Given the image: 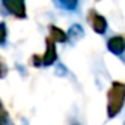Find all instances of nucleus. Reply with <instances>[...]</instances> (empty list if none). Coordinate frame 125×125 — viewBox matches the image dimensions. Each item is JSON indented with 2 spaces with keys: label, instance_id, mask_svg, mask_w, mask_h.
I'll return each instance as SVG.
<instances>
[{
  "label": "nucleus",
  "instance_id": "4",
  "mask_svg": "<svg viewBox=\"0 0 125 125\" xmlns=\"http://www.w3.org/2000/svg\"><path fill=\"white\" fill-rule=\"evenodd\" d=\"M57 61V49H55V42H52L50 38L46 39V51L42 57V65L51 66Z\"/></svg>",
  "mask_w": 125,
  "mask_h": 125
},
{
  "label": "nucleus",
  "instance_id": "6",
  "mask_svg": "<svg viewBox=\"0 0 125 125\" xmlns=\"http://www.w3.org/2000/svg\"><path fill=\"white\" fill-rule=\"evenodd\" d=\"M50 39L52 42H58V43H63L67 41V34L62 30V28L57 27V26H50Z\"/></svg>",
  "mask_w": 125,
  "mask_h": 125
},
{
  "label": "nucleus",
  "instance_id": "2",
  "mask_svg": "<svg viewBox=\"0 0 125 125\" xmlns=\"http://www.w3.org/2000/svg\"><path fill=\"white\" fill-rule=\"evenodd\" d=\"M3 6L11 15L18 19H24L27 16L26 12V0H1Z\"/></svg>",
  "mask_w": 125,
  "mask_h": 125
},
{
  "label": "nucleus",
  "instance_id": "9",
  "mask_svg": "<svg viewBox=\"0 0 125 125\" xmlns=\"http://www.w3.org/2000/svg\"><path fill=\"white\" fill-rule=\"evenodd\" d=\"M7 39V26L6 23H0V44L4 43Z\"/></svg>",
  "mask_w": 125,
  "mask_h": 125
},
{
  "label": "nucleus",
  "instance_id": "10",
  "mask_svg": "<svg viewBox=\"0 0 125 125\" xmlns=\"http://www.w3.org/2000/svg\"><path fill=\"white\" fill-rule=\"evenodd\" d=\"M6 121H7V112H6V109H4L1 101H0V125H3Z\"/></svg>",
  "mask_w": 125,
  "mask_h": 125
},
{
  "label": "nucleus",
  "instance_id": "5",
  "mask_svg": "<svg viewBox=\"0 0 125 125\" xmlns=\"http://www.w3.org/2000/svg\"><path fill=\"white\" fill-rule=\"evenodd\" d=\"M108 50L114 55H121L125 51V41L122 36H112L108 41Z\"/></svg>",
  "mask_w": 125,
  "mask_h": 125
},
{
  "label": "nucleus",
  "instance_id": "8",
  "mask_svg": "<svg viewBox=\"0 0 125 125\" xmlns=\"http://www.w3.org/2000/svg\"><path fill=\"white\" fill-rule=\"evenodd\" d=\"M81 36H83V30H82V27L79 24H74L70 27V30H69V35L67 38H74V39H78L81 38Z\"/></svg>",
  "mask_w": 125,
  "mask_h": 125
},
{
  "label": "nucleus",
  "instance_id": "3",
  "mask_svg": "<svg viewBox=\"0 0 125 125\" xmlns=\"http://www.w3.org/2000/svg\"><path fill=\"white\" fill-rule=\"evenodd\" d=\"M87 18H89V22H90V24H92L93 30H94L95 32L100 34V35L105 34L106 28H108V22H106V19L102 15H100L98 12H95L94 10H92V11L89 12V15H87Z\"/></svg>",
  "mask_w": 125,
  "mask_h": 125
},
{
  "label": "nucleus",
  "instance_id": "1",
  "mask_svg": "<svg viewBox=\"0 0 125 125\" xmlns=\"http://www.w3.org/2000/svg\"><path fill=\"white\" fill-rule=\"evenodd\" d=\"M125 101V85L121 82H114L109 92V105H108V112L109 116L113 117L121 110L122 105Z\"/></svg>",
  "mask_w": 125,
  "mask_h": 125
},
{
  "label": "nucleus",
  "instance_id": "7",
  "mask_svg": "<svg viewBox=\"0 0 125 125\" xmlns=\"http://www.w3.org/2000/svg\"><path fill=\"white\" fill-rule=\"evenodd\" d=\"M54 3L61 8L69 10V11H74L78 6V0H54Z\"/></svg>",
  "mask_w": 125,
  "mask_h": 125
},
{
  "label": "nucleus",
  "instance_id": "11",
  "mask_svg": "<svg viewBox=\"0 0 125 125\" xmlns=\"http://www.w3.org/2000/svg\"><path fill=\"white\" fill-rule=\"evenodd\" d=\"M6 74H7V67L4 65V62L1 61V58H0V78H4Z\"/></svg>",
  "mask_w": 125,
  "mask_h": 125
}]
</instances>
